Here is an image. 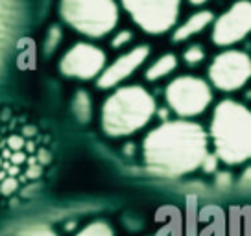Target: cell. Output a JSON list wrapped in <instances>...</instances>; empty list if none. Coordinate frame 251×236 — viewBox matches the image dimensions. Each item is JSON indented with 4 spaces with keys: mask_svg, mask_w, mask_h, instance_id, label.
Instances as JSON below:
<instances>
[{
    "mask_svg": "<svg viewBox=\"0 0 251 236\" xmlns=\"http://www.w3.org/2000/svg\"><path fill=\"white\" fill-rule=\"evenodd\" d=\"M218 157L214 155V153H207V157L203 159V163H201V166H200V170H203L205 173H214L216 170H218Z\"/></svg>",
    "mask_w": 251,
    "mask_h": 236,
    "instance_id": "cell-18",
    "label": "cell"
},
{
    "mask_svg": "<svg viewBox=\"0 0 251 236\" xmlns=\"http://www.w3.org/2000/svg\"><path fill=\"white\" fill-rule=\"evenodd\" d=\"M209 153V133L194 120H166L142 142V159L151 173L183 177L196 172Z\"/></svg>",
    "mask_w": 251,
    "mask_h": 236,
    "instance_id": "cell-1",
    "label": "cell"
},
{
    "mask_svg": "<svg viewBox=\"0 0 251 236\" xmlns=\"http://www.w3.org/2000/svg\"><path fill=\"white\" fill-rule=\"evenodd\" d=\"M35 133H37V129H35V127H28V126H26L23 129V135H24V137H28V139H30V137H33Z\"/></svg>",
    "mask_w": 251,
    "mask_h": 236,
    "instance_id": "cell-23",
    "label": "cell"
},
{
    "mask_svg": "<svg viewBox=\"0 0 251 236\" xmlns=\"http://www.w3.org/2000/svg\"><path fill=\"white\" fill-rule=\"evenodd\" d=\"M205 59V48L201 45H190V47L183 52V61L188 65V67H196Z\"/></svg>",
    "mask_w": 251,
    "mask_h": 236,
    "instance_id": "cell-15",
    "label": "cell"
},
{
    "mask_svg": "<svg viewBox=\"0 0 251 236\" xmlns=\"http://www.w3.org/2000/svg\"><path fill=\"white\" fill-rule=\"evenodd\" d=\"M240 189L251 190V166L240 175Z\"/></svg>",
    "mask_w": 251,
    "mask_h": 236,
    "instance_id": "cell-21",
    "label": "cell"
},
{
    "mask_svg": "<svg viewBox=\"0 0 251 236\" xmlns=\"http://www.w3.org/2000/svg\"><path fill=\"white\" fill-rule=\"evenodd\" d=\"M61 43V30L57 28V26H52L50 28V32H48V39H47V48L52 52L57 45Z\"/></svg>",
    "mask_w": 251,
    "mask_h": 236,
    "instance_id": "cell-20",
    "label": "cell"
},
{
    "mask_svg": "<svg viewBox=\"0 0 251 236\" xmlns=\"http://www.w3.org/2000/svg\"><path fill=\"white\" fill-rule=\"evenodd\" d=\"M176 69H177L176 54H163L161 57H157L153 63H150V67L144 72V78L153 83V81H159V79L170 76Z\"/></svg>",
    "mask_w": 251,
    "mask_h": 236,
    "instance_id": "cell-12",
    "label": "cell"
},
{
    "mask_svg": "<svg viewBox=\"0 0 251 236\" xmlns=\"http://www.w3.org/2000/svg\"><path fill=\"white\" fill-rule=\"evenodd\" d=\"M15 236H59L50 225H43V223H37V225H30V227H24L23 231H19Z\"/></svg>",
    "mask_w": 251,
    "mask_h": 236,
    "instance_id": "cell-16",
    "label": "cell"
},
{
    "mask_svg": "<svg viewBox=\"0 0 251 236\" xmlns=\"http://www.w3.org/2000/svg\"><path fill=\"white\" fill-rule=\"evenodd\" d=\"M133 41V32L131 30H120L111 37V48L113 50H122Z\"/></svg>",
    "mask_w": 251,
    "mask_h": 236,
    "instance_id": "cell-17",
    "label": "cell"
},
{
    "mask_svg": "<svg viewBox=\"0 0 251 236\" xmlns=\"http://www.w3.org/2000/svg\"><path fill=\"white\" fill-rule=\"evenodd\" d=\"M212 87L198 76H177L165 89V100L177 118L192 120L203 115L212 103Z\"/></svg>",
    "mask_w": 251,
    "mask_h": 236,
    "instance_id": "cell-5",
    "label": "cell"
},
{
    "mask_svg": "<svg viewBox=\"0 0 251 236\" xmlns=\"http://www.w3.org/2000/svg\"><path fill=\"white\" fill-rule=\"evenodd\" d=\"M122 8L142 32L163 35L177 26L181 0H120Z\"/></svg>",
    "mask_w": 251,
    "mask_h": 236,
    "instance_id": "cell-6",
    "label": "cell"
},
{
    "mask_svg": "<svg viewBox=\"0 0 251 236\" xmlns=\"http://www.w3.org/2000/svg\"><path fill=\"white\" fill-rule=\"evenodd\" d=\"M212 23H214V13H212L211 9H200V11H196V13H192V15L188 17L185 23L177 24L174 28L172 41L174 43H183V41L201 33Z\"/></svg>",
    "mask_w": 251,
    "mask_h": 236,
    "instance_id": "cell-11",
    "label": "cell"
},
{
    "mask_svg": "<svg viewBox=\"0 0 251 236\" xmlns=\"http://www.w3.org/2000/svg\"><path fill=\"white\" fill-rule=\"evenodd\" d=\"M19 190V181L13 179V177H4L2 181H0V194H4V196H11L13 192Z\"/></svg>",
    "mask_w": 251,
    "mask_h": 236,
    "instance_id": "cell-19",
    "label": "cell"
},
{
    "mask_svg": "<svg viewBox=\"0 0 251 236\" xmlns=\"http://www.w3.org/2000/svg\"><path fill=\"white\" fill-rule=\"evenodd\" d=\"M192 6H203V4H207L209 0H188Z\"/></svg>",
    "mask_w": 251,
    "mask_h": 236,
    "instance_id": "cell-24",
    "label": "cell"
},
{
    "mask_svg": "<svg viewBox=\"0 0 251 236\" xmlns=\"http://www.w3.org/2000/svg\"><path fill=\"white\" fill-rule=\"evenodd\" d=\"M59 15L72 30L89 39H102L118 24L115 0H59Z\"/></svg>",
    "mask_w": 251,
    "mask_h": 236,
    "instance_id": "cell-4",
    "label": "cell"
},
{
    "mask_svg": "<svg viewBox=\"0 0 251 236\" xmlns=\"http://www.w3.org/2000/svg\"><path fill=\"white\" fill-rule=\"evenodd\" d=\"M209 85L222 93L240 91L251 79V55L244 50L227 48L209 65Z\"/></svg>",
    "mask_w": 251,
    "mask_h": 236,
    "instance_id": "cell-7",
    "label": "cell"
},
{
    "mask_svg": "<svg viewBox=\"0 0 251 236\" xmlns=\"http://www.w3.org/2000/svg\"><path fill=\"white\" fill-rule=\"evenodd\" d=\"M74 236H115V231L107 221L94 220L91 223H87L83 229H79Z\"/></svg>",
    "mask_w": 251,
    "mask_h": 236,
    "instance_id": "cell-14",
    "label": "cell"
},
{
    "mask_svg": "<svg viewBox=\"0 0 251 236\" xmlns=\"http://www.w3.org/2000/svg\"><path fill=\"white\" fill-rule=\"evenodd\" d=\"M150 52H151V48L148 45H137L131 50L118 55L115 61L105 65L102 74L96 78V87L102 89V91H109V89L120 87L126 79L131 78L135 72L146 63V59L150 57Z\"/></svg>",
    "mask_w": 251,
    "mask_h": 236,
    "instance_id": "cell-10",
    "label": "cell"
},
{
    "mask_svg": "<svg viewBox=\"0 0 251 236\" xmlns=\"http://www.w3.org/2000/svg\"><path fill=\"white\" fill-rule=\"evenodd\" d=\"M11 161H13L15 165H23V163L28 161V157H24L21 151H15V153H13V157H11Z\"/></svg>",
    "mask_w": 251,
    "mask_h": 236,
    "instance_id": "cell-22",
    "label": "cell"
},
{
    "mask_svg": "<svg viewBox=\"0 0 251 236\" xmlns=\"http://www.w3.org/2000/svg\"><path fill=\"white\" fill-rule=\"evenodd\" d=\"M107 65V54L93 43L79 41L72 45L59 59V72L79 81L96 79Z\"/></svg>",
    "mask_w": 251,
    "mask_h": 236,
    "instance_id": "cell-8",
    "label": "cell"
},
{
    "mask_svg": "<svg viewBox=\"0 0 251 236\" xmlns=\"http://www.w3.org/2000/svg\"><path fill=\"white\" fill-rule=\"evenodd\" d=\"M207 133L220 163L236 166L251 161V109L244 103L231 98L218 102Z\"/></svg>",
    "mask_w": 251,
    "mask_h": 236,
    "instance_id": "cell-2",
    "label": "cell"
},
{
    "mask_svg": "<svg viewBox=\"0 0 251 236\" xmlns=\"http://www.w3.org/2000/svg\"><path fill=\"white\" fill-rule=\"evenodd\" d=\"M251 35V0H236L220 17H214L211 41L220 48H229Z\"/></svg>",
    "mask_w": 251,
    "mask_h": 236,
    "instance_id": "cell-9",
    "label": "cell"
},
{
    "mask_svg": "<svg viewBox=\"0 0 251 236\" xmlns=\"http://www.w3.org/2000/svg\"><path fill=\"white\" fill-rule=\"evenodd\" d=\"M155 113L157 103L150 91L142 85H120L102 103V131L113 139L129 137L148 126Z\"/></svg>",
    "mask_w": 251,
    "mask_h": 236,
    "instance_id": "cell-3",
    "label": "cell"
},
{
    "mask_svg": "<svg viewBox=\"0 0 251 236\" xmlns=\"http://www.w3.org/2000/svg\"><path fill=\"white\" fill-rule=\"evenodd\" d=\"M72 113L79 124H89L93 118V100L87 91H78L72 98Z\"/></svg>",
    "mask_w": 251,
    "mask_h": 236,
    "instance_id": "cell-13",
    "label": "cell"
}]
</instances>
